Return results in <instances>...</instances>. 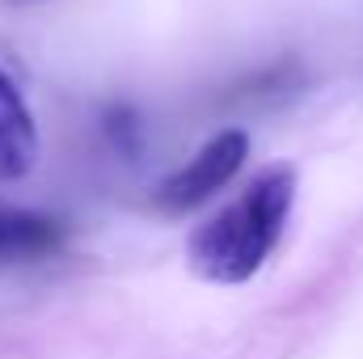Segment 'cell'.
<instances>
[{"instance_id": "3", "label": "cell", "mask_w": 363, "mask_h": 359, "mask_svg": "<svg viewBox=\"0 0 363 359\" xmlns=\"http://www.w3.org/2000/svg\"><path fill=\"white\" fill-rule=\"evenodd\" d=\"M38 161V127L21 85L0 68V182L26 178Z\"/></svg>"}, {"instance_id": "4", "label": "cell", "mask_w": 363, "mask_h": 359, "mask_svg": "<svg viewBox=\"0 0 363 359\" xmlns=\"http://www.w3.org/2000/svg\"><path fill=\"white\" fill-rule=\"evenodd\" d=\"M64 241H68L64 220L30 207H0V267L51 258L64 250Z\"/></svg>"}, {"instance_id": "1", "label": "cell", "mask_w": 363, "mask_h": 359, "mask_svg": "<svg viewBox=\"0 0 363 359\" xmlns=\"http://www.w3.org/2000/svg\"><path fill=\"white\" fill-rule=\"evenodd\" d=\"M291 207H296V170L291 165L258 170L233 203H224L190 233L186 267L203 283L220 287L250 283L283 241Z\"/></svg>"}, {"instance_id": "2", "label": "cell", "mask_w": 363, "mask_h": 359, "mask_svg": "<svg viewBox=\"0 0 363 359\" xmlns=\"http://www.w3.org/2000/svg\"><path fill=\"white\" fill-rule=\"evenodd\" d=\"M245 157H250V136L241 127L216 131L186 165H178L169 178L152 190V207L161 216H186V211L203 207L211 194H220L228 182L241 174Z\"/></svg>"}]
</instances>
